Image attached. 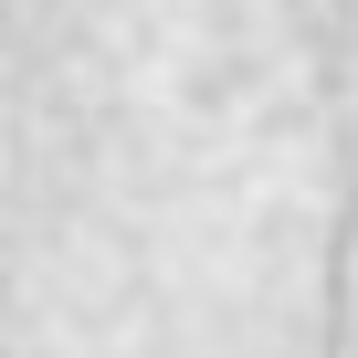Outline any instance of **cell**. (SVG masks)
I'll list each match as a JSON object with an SVG mask.
<instances>
[{"label":"cell","instance_id":"1","mask_svg":"<svg viewBox=\"0 0 358 358\" xmlns=\"http://www.w3.org/2000/svg\"><path fill=\"white\" fill-rule=\"evenodd\" d=\"M11 358H358V0H11Z\"/></svg>","mask_w":358,"mask_h":358}]
</instances>
